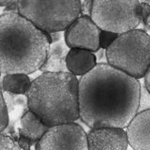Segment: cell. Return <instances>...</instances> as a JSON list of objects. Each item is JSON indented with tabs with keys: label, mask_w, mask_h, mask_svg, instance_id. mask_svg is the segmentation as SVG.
<instances>
[{
	"label": "cell",
	"mask_w": 150,
	"mask_h": 150,
	"mask_svg": "<svg viewBox=\"0 0 150 150\" xmlns=\"http://www.w3.org/2000/svg\"><path fill=\"white\" fill-rule=\"evenodd\" d=\"M139 95V80L108 63L97 64L79 80L80 118L91 129H127L137 114Z\"/></svg>",
	"instance_id": "1"
},
{
	"label": "cell",
	"mask_w": 150,
	"mask_h": 150,
	"mask_svg": "<svg viewBox=\"0 0 150 150\" xmlns=\"http://www.w3.org/2000/svg\"><path fill=\"white\" fill-rule=\"evenodd\" d=\"M51 44L50 35L18 12L0 14V70L30 74L40 69Z\"/></svg>",
	"instance_id": "2"
},
{
	"label": "cell",
	"mask_w": 150,
	"mask_h": 150,
	"mask_svg": "<svg viewBox=\"0 0 150 150\" xmlns=\"http://www.w3.org/2000/svg\"><path fill=\"white\" fill-rule=\"evenodd\" d=\"M27 107L49 128L80 118L79 80L70 72H43L26 93Z\"/></svg>",
	"instance_id": "3"
},
{
	"label": "cell",
	"mask_w": 150,
	"mask_h": 150,
	"mask_svg": "<svg viewBox=\"0 0 150 150\" xmlns=\"http://www.w3.org/2000/svg\"><path fill=\"white\" fill-rule=\"evenodd\" d=\"M110 66L135 79L144 78L150 66V35L134 29L118 35L106 50Z\"/></svg>",
	"instance_id": "4"
},
{
	"label": "cell",
	"mask_w": 150,
	"mask_h": 150,
	"mask_svg": "<svg viewBox=\"0 0 150 150\" xmlns=\"http://www.w3.org/2000/svg\"><path fill=\"white\" fill-rule=\"evenodd\" d=\"M81 1H18V13L47 34L65 32L80 16Z\"/></svg>",
	"instance_id": "5"
},
{
	"label": "cell",
	"mask_w": 150,
	"mask_h": 150,
	"mask_svg": "<svg viewBox=\"0 0 150 150\" xmlns=\"http://www.w3.org/2000/svg\"><path fill=\"white\" fill-rule=\"evenodd\" d=\"M91 19L100 30L121 35L136 29L141 25L140 2L93 1Z\"/></svg>",
	"instance_id": "6"
},
{
	"label": "cell",
	"mask_w": 150,
	"mask_h": 150,
	"mask_svg": "<svg viewBox=\"0 0 150 150\" xmlns=\"http://www.w3.org/2000/svg\"><path fill=\"white\" fill-rule=\"evenodd\" d=\"M36 150H88L87 134L75 122L51 127L36 144Z\"/></svg>",
	"instance_id": "7"
},
{
	"label": "cell",
	"mask_w": 150,
	"mask_h": 150,
	"mask_svg": "<svg viewBox=\"0 0 150 150\" xmlns=\"http://www.w3.org/2000/svg\"><path fill=\"white\" fill-rule=\"evenodd\" d=\"M100 29L91 17L80 15L64 32V40L69 48L83 49L90 52L100 50Z\"/></svg>",
	"instance_id": "8"
},
{
	"label": "cell",
	"mask_w": 150,
	"mask_h": 150,
	"mask_svg": "<svg viewBox=\"0 0 150 150\" xmlns=\"http://www.w3.org/2000/svg\"><path fill=\"white\" fill-rule=\"evenodd\" d=\"M88 150H127L129 145L125 129L102 127L87 133Z\"/></svg>",
	"instance_id": "9"
},
{
	"label": "cell",
	"mask_w": 150,
	"mask_h": 150,
	"mask_svg": "<svg viewBox=\"0 0 150 150\" xmlns=\"http://www.w3.org/2000/svg\"><path fill=\"white\" fill-rule=\"evenodd\" d=\"M126 132L133 150H150V109L136 114Z\"/></svg>",
	"instance_id": "10"
},
{
	"label": "cell",
	"mask_w": 150,
	"mask_h": 150,
	"mask_svg": "<svg viewBox=\"0 0 150 150\" xmlns=\"http://www.w3.org/2000/svg\"><path fill=\"white\" fill-rule=\"evenodd\" d=\"M66 64L69 72L83 76L96 67L97 57L90 51L73 48L69 51Z\"/></svg>",
	"instance_id": "11"
},
{
	"label": "cell",
	"mask_w": 150,
	"mask_h": 150,
	"mask_svg": "<svg viewBox=\"0 0 150 150\" xmlns=\"http://www.w3.org/2000/svg\"><path fill=\"white\" fill-rule=\"evenodd\" d=\"M69 47L65 40L55 43H51L46 59L40 70L43 72H68L66 59L69 53Z\"/></svg>",
	"instance_id": "12"
},
{
	"label": "cell",
	"mask_w": 150,
	"mask_h": 150,
	"mask_svg": "<svg viewBox=\"0 0 150 150\" xmlns=\"http://www.w3.org/2000/svg\"><path fill=\"white\" fill-rule=\"evenodd\" d=\"M49 129L34 112L28 109L21 117V128L19 129V135L30 139L34 144H38L42 136Z\"/></svg>",
	"instance_id": "13"
},
{
	"label": "cell",
	"mask_w": 150,
	"mask_h": 150,
	"mask_svg": "<svg viewBox=\"0 0 150 150\" xmlns=\"http://www.w3.org/2000/svg\"><path fill=\"white\" fill-rule=\"evenodd\" d=\"M31 83L32 81L26 74H5L2 81V87L5 92L15 95H26Z\"/></svg>",
	"instance_id": "14"
},
{
	"label": "cell",
	"mask_w": 150,
	"mask_h": 150,
	"mask_svg": "<svg viewBox=\"0 0 150 150\" xmlns=\"http://www.w3.org/2000/svg\"><path fill=\"white\" fill-rule=\"evenodd\" d=\"M150 109V93L144 86V83H140V95L137 114Z\"/></svg>",
	"instance_id": "15"
},
{
	"label": "cell",
	"mask_w": 150,
	"mask_h": 150,
	"mask_svg": "<svg viewBox=\"0 0 150 150\" xmlns=\"http://www.w3.org/2000/svg\"><path fill=\"white\" fill-rule=\"evenodd\" d=\"M8 108L5 102L3 93L0 90V132H2L3 130L7 129L8 126Z\"/></svg>",
	"instance_id": "16"
},
{
	"label": "cell",
	"mask_w": 150,
	"mask_h": 150,
	"mask_svg": "<svg viewBox=\"0 0 150 150\" xmlns=\"http://www.w3.org/2000/svg\"><path fill=\"white\" fill-rule=\"evenodd\" d=\"M118 35L115 33L109 32V31H104L100 30V39H98V42H100V47L103 50H107L109 47L112 44Z\"/></svg>",
	"instance_id": "17"
},
{
	"label": "cell",
	"mask_w": 150,
	"mask_h": 150,
	"mask_svg": "<svg viewBox=\"0 0 150 150\" xmlns=\"http://www.w3.org/2000/svg\"><path fill=\"white\" fill-rule=\"evenodd\" d=\"M0 150H21V148L11 136L0 132Z\"/></svg>",
	"instance_id": "18"
},
{
	"label": "cell",
	"mask_w": 150,
	"mask_h": 150,
	"mask_svg": "<svg viewBox=\"0 0 150 150\" xmlns=\"http://www.w3.org/2000/svg\"><path fill=\"white\" fill-rule=\"evenodd\" d=\"M93 8L92 0H86V1H81V8H80V15L91 17Z\"/></svg>",
	"instance_id": "19"
},
{
	"label": "cell",
	"mask_w": 150,
	"mask_h": 150,
	"mask_svg": "<svg viewBox=\"0 0 150 150\" xmlns=\"http://www.w3.org/2000/svg\"><path fill=\"white\" fill-rule=\"evenodd\" d=\"M17 144H18L19 146H20V148L23 150H30V147L34 144V143H33L30 139H28V138L25 137V136H22V135H19Z\"/></svg>",
	"instance_id": "20"
},
{
	"label": "cell",
	"mask_w": 150,
	"mask_h": 150,
	"mask_svg": "<svg viewBox=\"0 0 150 150\" xmlns=\"http://www.w3.org/2000/svg\"><path fill=\"white\" fill-rule=\"evenodd\" d=\"M140 7H141V19H142L141 23H142L150 14V5H148L146 2H140Z\"/></svg>",
	"instance_id": "21"
},
{
	"label": "cell",
	"mask_w": 150,
	"mask_h": 150,
	"mask_svg": "<svg viewBox=\"0 0 150 150\" xmlns=\"http://www.w3.org/2000/svg\"><path fill=\"white\" fill-rule=\"evenodd\" d=\"M4 12H18V1H11L7 8H4Z\"/></svg>",
	"instance_id": "22"
},
{
	"label": "cell",
	"mask_w": 150,
	"mask_h": 150,
	"mask_svg": "<svg viewBox=\"0 0 150 150\" xmlns=\"http://www.w3.org/2000/svg\"><path fill=\"white\" fill-rule=\"evenodd\" d=\"M49 35H50L51 43H55V42L62 40V34H61V32L53 33V34H49Z\"/></svg>",
	"instance_id": "23"
},
{
	"label": "cell",
	"mask_w": 150,
	"mask_h": 150,
	"mask_svg": "<svg viewBox=\"0 0 150 150\" xmlns=\"http://www.w3.org/2000/svg\"><path fill=\"white\" fill-rule=\"evenodd\" d=\"M144 86H145V87H146V89L150 93V66H149L146 73H145V75H144Z\"/></svg>",
	"instance_id": "24"
},
{
	"label": "cell",
	"mask_w": 150,
	"mask_h": 150,
	"mask_svg": "<svg viewBox=\"0 0 150 150\" xmlns=\"http://www.w3.org/2000/svg\"><path fill=\"white\" fill-rule=\"evenodd\" d=\"M143 23V28L141 30L143 31H149L150 30V14L146 17V19L142 23Z\"/></svg>",
	"instance_id": "25"
},
{
	"label": "cell",
	"mask_w": 150,
	"mask_h": 150,
	"mask_svg": "<svg viewBox=\"0 0 150 150\" xmlns=\"http://www.w3.org/2000/svg\"><path fill=\"white\" fill-rule=\"evenodd\" d=\"M11 1H0V8H7Z\"/></svg>",
	"instance_id": "26"
},
{
	"label": "cell",
	"mask_w": 150,
	"mask_h": 150,
	"mask_svg": "<svg viewBox=\"0 0 150 150\" xmlns=\"http://www.w3.org/2000/svg\"><path fill=\"white\" fill-rule=\"evenodd\" d=\"M1 73H2V72H1V70H0V76H1Z\"/></svg>",
	"instance_id": "27"
}]
</instances>
